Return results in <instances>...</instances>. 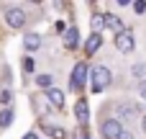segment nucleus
Returning <instances> with one entry per match:
<instances>
[{
    "label": "nucleus",
    "instance_id": "nucleus-1",
    "mask_svg": "<svg viewBox=\"0 0 146 139\" xmlns=\"http://www.w3.org/2000/svg\"><path fill=\"white\" fill-rule=\"evenodd\" d=\"M90 80H92V93H103V90L110 85L113 75H110V70H108V67L95 64V67H90Z\"/></svg>",
    "mask_w": 146,
    "mask_h": 139
},
{
    "label": "nucleus",
    "instance_id": "nucleus-2",
    "mask_svg": "<svg viewBox=\"0 0 146 139\" xmlns=\"http://www.w3.org/2000/svg\"><path fill=\"white\" fill-rule=\"evenodd\" d=\"M121 132H123V124H121L115 116L100 121V134H103V139H118V137H121Z\"/></svg>",
    "mask_w": 146,
    "mask_h": 139
},
{
    "label": "nucleus",
    "instance_id": "nucleus-3",
    "mask_svg": "<svg viewBox=\"0 0 146 139\" xmlns=\"http://www.w3.org/2000/svg\"><path fill=\"white\" fill-rule=\"evenodd\" d=\"M87 77H90V67L85 62H77L74 70H72V90H82L85 83H87Z\"/></svg>",
    "mask_w": 146,
    "mask_h": 139
},
{
    "label": "nucleus",
    "instance_id": "nucleus-4",
    "mask_svg": "<svg viewBox=\"0 0 146 139\" xmlns=\"http://www.w3.org/2000/svg\"><path fill=\"white\" fill-rule=\"evenodd\" d=\"M113 44H115V49H118V52H123V54L133 52V46H136V41H133V34H131L128 28H123L121 34H115Z\"/></svg>",
    "mask_w": 146,
    "mask_h": 139
},
{
    "label": "nucleus",
    "instance_id": "nucleus-5",
    "mask_svg": "<svg viewBox=\"0 0 146 139\" xmlns=\"http://www.w3.org/2000/svg\"><path fill=\"white\" fill-rule=\"evenodd\" d=\"M5 23H8L10 28H23V26H26V10H21V8H8V10H5Z\"/></svg>",
    "mask_w": 146,
    "mask_h": 139
},
{
    "label": "nucleus",
    "instance_id": "nucleus-6",
    "mask_svg": "<svg viewBox=\"0 0 146 139\" xmlns=\"http://www.w3.org/2000/svg\"><path fill=\"white\" fill-rule=\"evenodd\" d=\"M115 111H118V116H115V119H118L121 124H123V121H133V119L139 116V108H136L133 103H118V106H115Z\"/></svg>",
    "mask_w": 146,
    "mask_h": 139
},
{
    "label": "nucleus",
    "instance_id": "nucleus-7",
    "mask_svg": "<svg viewBox=\"0 0 146 139\" xmlns=\"http://www.w3.org/2000/svg\"><path fill=\"white\" fill-rule=\"evenodd\" d=\"M100 46H103V34H90V36H87V41H85V54H87V57H92Z\"/></svg>",
    "mask_w": 146,
    "mask_h": 139
},
{
    "label": "nucleus",
    "instance_id": "nucleus-8",
    "mask_svg": "<svg viewBox=\"0 0 146 139\" xmlns=\"http://www.w3.org/2000/svg\"><path fill=\"white\" fill-rule=\"evenodd\" d=\"M46 101H49L54 108H64V101H67V95H64V90H59V88H51V90H46Z\"/></svg>",
    "mask_w": 146,
    "mask_h": 139
},
{
    "label": "nucleus",
    "instance_id": "nucleus-9",
    "mask_svg": "<svg viewBox=\"0 0 146 139\" xmlns=\"http://www.w3.org/2000/svg\"><path fill=\"white\" fill-rule=\"evenodd\" d=\"M74 116H77V121H80L82 126L90 121V108H87V101H85V98H80V101L74 103Z\"/></svg>",
    "mask_w": 146,
    "mask_h": 139
},
{
    "label": "nucleus",
    "instance_id": "nucleus-10",
    "mask_svg": "<svg viewBox=\"0 0 146 139\" xmlns=\"http://www.w3.org/2000/svg\"><path fill=\"white\" fill-rule=\"evenodd\" d=\"M103 21H105V28H110L113 34H121L123 31V21L115 13H103Z\"/></svg>",
    "mask_w": 146,
    "mask_h": 139
},
{
    "label": "nucleus",
    "instance_id": "nucleus-11",
    "mask_svg": "<svg viewBox=\"0 0 146 139\" xmlns=\"http://www.w3.org/2000/svg\"><path fill=\"white\" fill-rule=\"evenodd\" d=\"M64 46H67V49H77V46H80V31H77L74 26H69V28L64 31Z\"/></svg>",
    "mask_w": 146,
    "mask_h": 139
},
{
    "label": "nucleus",
    "instance_id": "nucleus-12",
    "mask_svg": "<svg viewBox=\"0 0 146 139\" xmlns=\"http://www.w3.org/2000/svg\"><path fill=\"white\" fill-rule=\"evenodd\" d=\"M23 46H26L28 52L41 49V36H38V34H26V36H23Z\"/></svg>",
    "mask_w": 146,
    "mask_h": 139
},
{
    "label": "nucleus",
    "instance_id": "nucleus-13",
    "mask_svg": "<svg viewBox=\"0 0 146 139\" xmlns=\"http://www.w3.org/2000/svg\"><path fill=\"white\" fill-rule=\"evenodd\" d=\"M36 85H38L41 90H51V88H54V75H49V72L36 75Z\"/></svg>",
    "mask_w": 146,
    "mask_h": 139
},
{
    "label": "nucleus",
    "instance_id": "nucleus-14",
    "mask_svg": "<svg viewBox=\"0 0 146 139\" xmlns=\"http://www.w3.org/2000/svg\"><path fill=\"white\" fill-rule=\"evenodd\" d=\"M44 134H49L51 139H67V132H64L62 126H51V124L44 126Z\"/></svg>",
    "mask_w": 146,
    "mask_h": 139
},
{
    "label": "nucleus",
    "instance_id": "nucleus-15",
    "mask_svg": "<svg viewBox=\"0 0 146 139\" xmlns=\"http://www.w3.org/2000/svg\"><path fill=\"white\" fill-rule=\"evenodd\" d=\"M13 124V108H3L0 111V129H8Z\"/></svg>",
    "mask_w": 146,
    "mask_h": 139
},
{
    "label": "nucleus",
    "instance_id": "nucleus-16",
    "mask_svg": "<svg viewBox=\"0 0 146 139\" xmlns=\"http://www.w3.org/2000/svg\"><path fill=\"white\" fill-rule=\"evenodd\" d=\"M90 26H92V34H100V31L105 28V21H103V15H100V13H95V15L90 18Z\"/></svg>",
    "mask_w": 146,
    "mask_h": 139
},
{
    "label": "nucleus",
    "instance_id": "nucleus-17",
    "mask_svg": "<svg viewBox=\"0 0 146 139\" xmlns=\"http://www.w3.org/2000/svg\"><path fill=\"white\" fill-rule=\"evenodd\" d=\"M10 103H13V93H10L8 88H3V90H0V106H3V108H10Z\"/></svg>",
    "mask_w": 146,
    "mask_h": 139
},
{
    "label": "nucleus",
    "instance_id": "nucleus-18",
    "mask_svg": "<svg viewBox=\"0 0 146 139\" xmlns=\"http://www.w3.org/2000/svg\"><path fill=\"white\" fill-rule=\"evenodd\" d=\"M33 67H36L33 57H31V54H26V57H23V70H26V72H33Z\"/></svg>",
    "mask_w": 146,
    "mask_h": 139
},
{
    "label": "nucleus",
    "instance_id": "nucleus-19",
    "mask_svg": "<svg viewBox=\"0 0 146 139\" xmlns=\"http://www.w3.org/2000/svg\"><path fill=\"white\" fill-rule=\"evenodd\" d=\"M144 72H146V67H144V64H133V77L144 80Z\"/></svg>",
    "mask_w": 146,
    "mask_h": 139
},
{
    "label": "nucleus",
    "instance_id": "nucleus-20",
    "mask_svg": "<svg viewBox=\"0 0 146 139\" xmlns=\"http://www.w3.org/2000/svg\"><path fill=\"white\" fill-rule=\"evenodd\" d=\"M133 10H136L139 15H144V13H146V3H144V0H136V3H133Z\"/></svg>",
    "mask_w": 146,
    "mask_h": 139
},
{
    "label": "nucleus",
    "instance_id": "nucleus-21",
    "mask_svg": "<svg viewBox=\"0 0 146 139\" xmlns=\"http://www.w3.org/2000/svg\"><path fill=\"white\" fill-rule=\"evenodd\" d=\"M139 93H141V98L146 101V77L141 80V85H139Z\"/></svg>",
    "mask_w": 146,
    "mask_h": 139
},
{
    "label": "nucleus",
    "instance_id": "nucleus-22",
    "mask_svg": "<svg viewBox=\"0 0 146 139\" xmlns=\"http://www.w3.org/2000/svg\"><path fill=\"white\" fill-rule=\"evenodd\" d=\"M118 139H133V134H131L128 129H123V132H121V137H118Z\"/></svg>",
    "mask_w": 146,
    "mask_h": 139
},
{
    "label": "nucleus",
    "instance_id": "nucleus-23",
    "mask_svg": "<svg viewBox=\"0 0 146 139\" xmlns=\"http://www.w3.org/2000/svg\"><path fill=\"white\" fill-rule=\"evenodd\" d=\"M23 139H38V134L36 132H28V134H23Z\"/></svg>",
    "mask_w": 146,
    "mask_h": 139
},
{
    "label": "nucleus",
    "instance_id": "nucleus-24",
    "mask_svg": "<svg viewBox=\"0 0 146 139\" xmlns=\"http://www.w3.org/2000/svg\"><path fill=\"white\" fill-rule=\"evenodd\" d=\"M141 126H144V132H146V116H144V121H141Z\"/></svg>",
    "mask_w": 146,
    "mask_h": 139
}]
</instances>
